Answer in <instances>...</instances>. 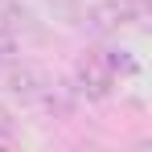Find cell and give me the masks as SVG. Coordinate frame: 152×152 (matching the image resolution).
Listing matches in <instances>:
<instances>
[{
	"label": "cell",
	"instance_id": "obj_6",
	"mask_svg": "<svg viewBox=\"0 0 152 152\" xmlns=\"http://www.w3.org/2000/svg\"><path fill=\"white\" fill-rule=\"evenodd\" d=\"M0 66H4V58H0Z\"/></svg>",
	"mask_w": 152,
	"mask_h": 152
},
{
	"label": "cell",
	"instance_id": "obj_5",
	"mask_svg": "<svg viewBox=\"0 0 152 152\" xmlns=\"http://www.w3.org/2000/svg\"><path fill=\"white\" fill-rule=\"evenodd\" d=\"M8 136H12V115L0 107V140H8Z\"/></svg>",
	"mask_w": 152,
	"mask_h": 152
},
{
	"label": "cell",
	"instance_id": "obj_2",
	"mask_svg": "<svg viewBox=\"0 0 152 152\" xmlns=\"http://www.w3.org/2000/svg\"><path fill=\"white\" fill-rule=\"evenodd\" d=\"M144 17V4L140 0H99L91 12H86V25L95 33H115V29L132 25Z\"/></svg>",
	"mask_w": 152,
	"mask_h": 152
},
{
	"label": "cell",
	"instance_id": "obj_4",
	"mask_svg": "<svg viewBox=\"0 0 152 152\" xmlns=\"http://www.w3.org/2000/svg\"><path fill=\"white\" fill-rule=\"evenodd\" d=\"M103 62L111 66V74H124V78H136V74H140V62H136L127 50H115V45L103 50Z\"/></svg>",
	"mask_w": 152,
	"mask_h": 152
},
{
	"label": "cell",
	"instance_id": "obj_3",
	"mask_svg": "<svg viewBox=\"0 0 152 152\" xmlns=\"http://www.w3.org/2000/svg\"><path fill=\"white\" fill-rule=\"evenodd\" d=\"M45 82H50V78L41 74V70H33V66H12V70H8V91H12L17 99H25V103H37V95H41Z\"/></svg>",
	"mask_w": 152,
	"mask_h": 152
},
{
	"label": "cell",
	"instance_id": "obj_1",
	"mask_svg": "<svg viewBox=\"0 0 152 152\" xmlns=\"http://www.w3.org/2000/svg\"><path fill=\"white\" fill-rule=\"evenodd\" d=\"M70 86L78 91V99L103 103V99H111V91H115V74L103 62V53H82L74 62V82Z\"/></svg>",
	"mask_w": 152,
	"mask_h": 152
}]
</instances>
